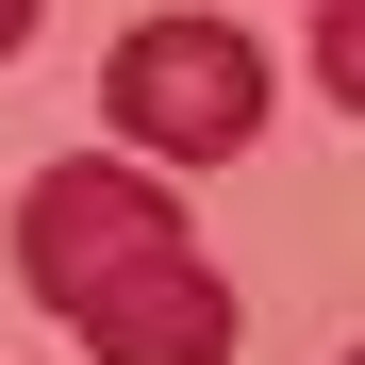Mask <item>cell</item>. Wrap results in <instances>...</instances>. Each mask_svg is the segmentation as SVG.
<instances>
[{
  "label": "cell",
  "mask_w": 365,
  "mask_h": 365,
  "mask_svg": "<svg viewBox=\"0 0 365 365\" xmlns=\"http://www.w3.org/2000/svg\"><path fill=\"white\" fill-rule=\"evenodd\" d=\"M100 100H116V150L133 166H232L266 133V34L250 17H133L100 50Z\"/></svg>",
  "instance_id": "2"
},
{
  "label": "cell",
  "mask_w": 365,
  "mask_h": 365,
  "mask_svg": "<svg viewBox=\"0 0 365 365\" xmlns=\"http://www.w3.org/2000/svg\"><path fill=\"white\" fill-rule=\"evenodd\" d=\"M17 50H34V0H0V67H17Z\"/></svg>",
  "instance_id": "4"
},
{
  "label": "cell",
  "mask_w": 365,
  "mask_h": 365,
  "mask_svg": "<svg viewBox=\"0 0 365 365\" xmlns=\"http://www.w3.org/2000/svg\"><path fill=\"white\" fill-rule=\"evenodd\" d=\"M17 282L67 316L100 365H232V282L182 232V182H150L133 150H67L17 200Z\"/></svg>",
  "instance_id": "1"
},
{
  "label": "cell",
  "mask_w": 365,
  "mask_h": 365,
  "mask_svg": "<svg viewBox=\"0 0 365 365\" xmlns=\"http://www.w3.org/2000/svg\"><path fill=\"white\" fill-rule=\"evenodd\" d=\"M316 83L332 116H365V0H316Z\"/></svg>",
  "instance_id": "3"
},
{
  "label": "cell",
  "mask_w": 365,
  "mask_h": 365,
  "mask_svg": "<svg viewBox=\"0 0 365 365\" xmlns=\"http://www.w3.org/2000/svg\"><path fill=\"white\" fill-rule=\"evenodd\" d=\"M349 365H365V349H349Z\"/></svg>",
  "instance_id": "5"
}]
</instances>
